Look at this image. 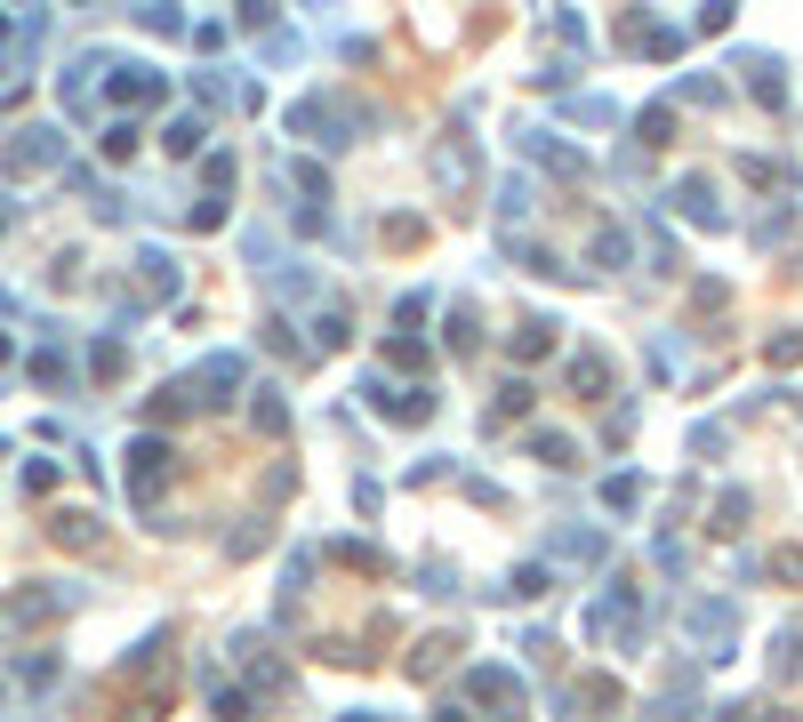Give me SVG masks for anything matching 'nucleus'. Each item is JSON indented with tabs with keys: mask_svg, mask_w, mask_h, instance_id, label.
Returning a JSON list of instances; mask_svg holds the SVG:
<instances>
[{
	"mask_svg": "<svg viewBox=\"0 0 803 722\" xmlns=\"http://www.w3.org/2000/svg\"><path fill=\"white\" fill-rule=\"evenodd\" d=\"M170 490V441H138V450H129V498H161Z\"/></svg>",
	"mask_w": 803,
	"mask_h": 722,
	"instance_id": "obj_1",
	"label": "nucleus"
},
{
	"mask_svg": "<svg viewBox=\"0 0 803 722\" xmlns=\"http://www.w3.org/2000/svg\"><path fill=\"white\" fill-rule=\"evenodd\" d=\"M57 610H64V594H9L0 602V627H49Z\"/></svg>",
	"mask_w": 803,
	"mask_h": 722,
	"instance_id": "obj_2",
	"label": "nucleus"
},
{
	"mask_svg": "<svg viewBox=\"0 0 803 722\" xmlns=\"http://www.w3.org/2000/svg\"><path fill=\"white\" fill-rule=\"evenodd\" d=\"M49 161H57V136H49V129H24V145H9L17 177H24V169H49Z\"/></svg>",
	"mask_w": 803,
	"mask_h": 722,
	"instance_id": "obj_3",
	"label": "nucleus"
},
{
	"mask_svg": "<svg viewBox=\"0 0 803 722\" xmlns=\"http://www.w3.org/2000/svg\"><path fill=\"white\" fill-rule=\"evenodd\" d=\"M113 96H121V105H153L161 81H153V73H121V81H113Z\"/></svg>",
	"mask_w": 803,
	"mask_h": 722,
	"instance_id": "obj_4",
	"label": "nucleus"
},
{
	"mask_svg": "<svg viewBox=\"0 0 803 722\" xmlns=\"http://www.w3.org/2000/svg\"><path fill=\"white\" fill-rule=\"evenodd\" d=\"M547 346H555V322H522V337H515V354H522V362H539Z\"/></svg>",
	"mask_w": 803,
	"mask_h": 722,
	"instance_id": "obj_5",
	"label": "nucleus"
},
{
	"mask_svg": "<svg viewBox=\"0 0 803 722\" xmlns=\"http://www.w3.org/2000/svg\"><path fill=\"white\" fill-rule=\"evenodd\" d=\"M57 538H64V546H89L96 522H89V513H57Z\"/></svg>",
	"mask_w": 803,
	"mask_h": 722,
	"instance_id": "obj_6",
	"label": "nucleus"
},
{
	"mask_svg": "<svg viewBox=\"0 0 803 722\" xmlns=\"http://www.w3.org/2000/svg\"><path fill=\"white\" fill-rule=\"evenodd\" d=\"M201 145V121H170V153H193Z\"/></svg>",
	"mask_w": 803,
	"mask_h": 722,
	"instance_id": "obj_7",
	"label": "nucleus"
}]
</instances>
